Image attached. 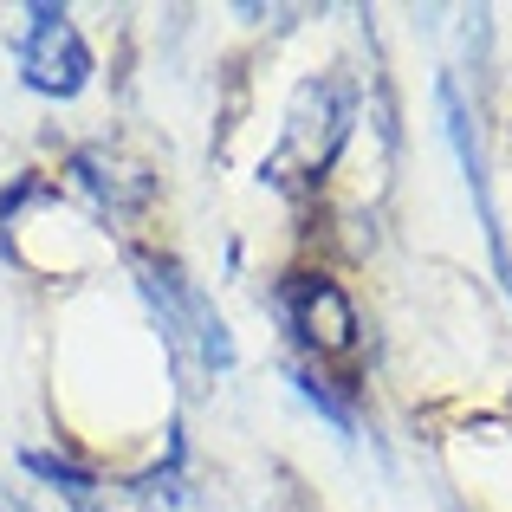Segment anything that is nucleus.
I'll return each instance as SVG.
<instances>
[{
  "label": "nucleus",
  "instance_id": "nucleus-1",
  "mask_svg": "<svg viewBox=\"0 0 512 512\" xmlns=\"http://www.w3.org/2000/svg\"><path fill=\"white\" fill-rule=\"evenodd\" d=\"M137 286H143V299H150V312L163 318L175 357H195L208 376H221L227 363H234L227 325L214 318V305L201 299L195 279H182V266H169V260H137Z\"/></svg>",
  "mask_w": 512,
  "mask_h": 512
},
{
  "label": "nucleus",
  "instance_id": "nucleus-2",
  "mask_svg": "<svg viewBox=\"0 0 512 512\" xmlns=\"http://www.w3.org/2000/svg\"><path fill=\"white\" fill-rule=\"evenodd\" d=\"M350 130V85L344 78H318V85H305L299 98H292V117H286V137H279L273 163H266V175H273L279 188H299L312 182L318 169L338 156Z\"/></svg>",
  "mask_w": 512,
  "mask_h": 512
},
{
  "label": "nucleus",
  "instance_id": "nucleus-3",
  "mask_svg": "<svg viewBox=\"0 0 512 512\" xmlns=\"http://www.w3.org/2000/svg\"><path fill=\"white\" fill-rule=\"evenodd\" d=\"M20 78L33 91H46V98H78L91 85V52L59 7H33L26 39H20Z\"/></svg>",
  "mask_w": 512,
  "mask_h": 512
},
{
  "label": "nucleus",
  "instance_id": "nucleus-4",
  "mask_svg": "<svg viewBox=\"0 0 512 512\" xmlns=\"http://www.w3.org/2000/svg\"><path fill=\"white\" fill-rule=\"evenodd\" d=\"M279 305H286V325L299 331V344H312L318 357H357V350H363L357 312H350V299L331 286V279H318V273L286 279Z\"/></svg>",
  "mask_w": 512,
  "mask_h": 512
},
{
  "label": "nucleus",
  "instance_id": "nucleus-5",
  "mask_svg": "<svg viewBox=\"0 0 512 512\" xmlns=\"http://www.w3.org/2000/svg\"><path fill=\"white\" fill-rule=\"evenodd\" d=\"M26 461V474H39L46 487H59L65 493V506L72 512H150V487H124V480H104V474H91V467H78V461H65V454H20Z\"/></svg>",
  "mask_w": 512,
  "mask_h": 512
},
{
  "label": "nucleus",
  "instance_id": "nucleus-6",
  "mask_svg": "<svg viewBox=\"0 0 512 512\" xmlns=\"http://www.w3.org/2000/svg\"><path fill=\"white\" fill-rule=\"evenodd\" d=\"M441 111H448V137H454V150H461L467 188H474V201H480V221H487V240H493V260H500V279H506V292H512V253H506V234H500V214H493V195H487V169H480V150H474V137H467V111H461V91H454V85H441Z\"/></svg>",
  "mask_w": 512,
  "mask_h": 512
}]
</instances>
